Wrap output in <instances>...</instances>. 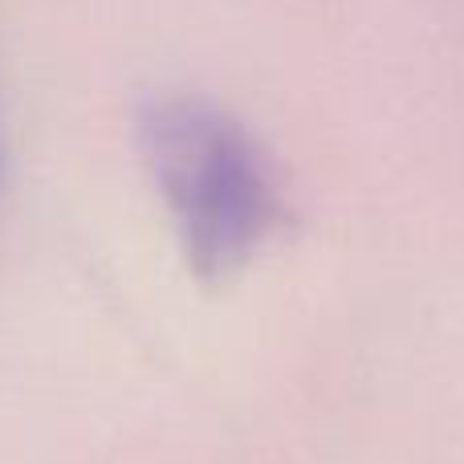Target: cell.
Returning <instances> with one entry per match:
<instances>
[{
  "label": "cell",
  "instance_id": "1",
  "mask_svg": "<svg viewBox=\"0 0 464 464\" xmlns=\"http://www.w3.org/2000/svg\"><path fill=\"white\" fill-rule=\"evenodd\" d=\"M139 147L184 265L204 285L240 273L285 225L269 151L225 106L196 94L151 98L139 114Z\"/></svg>",
  "mask_w": 464,
  "mask_h": 464
}]
</instances>
